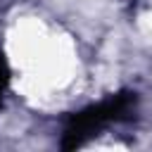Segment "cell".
<instances>
[{
  "instance_id": "6da1fadb",
  "label": "cell",
  "mask_w": 152,
  "mask_h": 152,
  "mask_svg": "<svg viewBox=\"0 0 152 152\" xmlns=\"http://www.w3.org/2000/svg\"><path fill=\"white\" fill-rule=\"evenodd\" d=\"M133 102H135V97L131 93H121V95H116V97H112L107 102H100L95 107H88V109L78 112L76 116H71V121H69V126L64 131V147L66 150L78 147L100 126H104V124H109L114 119H121L131 109Z\"/></svg>"
},
{
  "instance_id": "7a4b0ae2",
  "label": "cell",
  "mask_w": 152,
  "mask_h": 152,
  "mask_svg": "<svg viewBox=\"0 0 152 152\" xmlns=\"http://www.w3.org/2000/svg\"><path fill=\"white\" fill-rule=\"evenodd\" d=\"M7 81H10V69H7L5 57L0 55V100H2V93H5V88H7Z\"/></svg>"
}]
</instances>
